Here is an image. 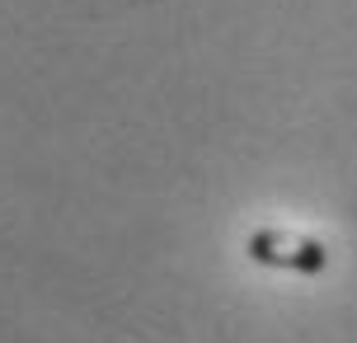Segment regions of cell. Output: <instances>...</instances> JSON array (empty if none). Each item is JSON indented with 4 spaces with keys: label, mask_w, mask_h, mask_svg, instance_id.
Returning <instances> with one entry per match:
<instances>
[{
    "label": "cell",
    "mask_w": 357,
    "mask_h": 343,
    "mask_svg": "<svg viewBox=\"0 0 357 343\" xmlns=\"http://www.w3.org/2000/svg\"><path fill=\"white\" fill-rule=\"evenodd\" d=\"M245 254L264 268H282V273H301V277H315V273L329 268V250L310 235L296 231H278V226H259V231L245 240Z\"/></svg>",
    "instance_id": "obj_1"
}]
</instances>
